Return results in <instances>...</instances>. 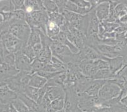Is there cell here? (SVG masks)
Segmentation results:
<instances>
[{"instance_id": "1", "label": "cell", "mask_w": 127, "mask_h": 112, "mask_svg": "<svg viewBox=\"0 0 127 112\" xmlns=\"http://www.w3.org/2000/svg\"><path fill=\"white\" fill-rule=\"evenodd\" d=\"M9 24L8 31L25 44H27L31 32V28L25 20H19L12 18L8 22Z\"/></svg>"}, {"instance_id": "2", "label": "cell", "mask_w": 127, "mask_h": 112, "mask_svg": "<svg viewBox=\"0 0 127 112\" xmlns=\"http://www.w3.org/2000/svg\"><path fill=\"white\" fill-rule=\"evenodd\" d=\"M49 21L48 13L45 10L26 13L25 22L31 28H37L46 34V25Z\"/></svg>"}, {"instance_id": "3", "label": "cell", "mask_w": 127, "mask_h": 112, "mask_svg": "<svg viewBox=\"0 0 127 112\" xmlns=\"http://www.w3.org/2000/svg\"><path fill=\"white\" fill-rule=\"evenodd\" d=\"M0 40L9 52L13 54L21 51L26 44L20 40L9 32L8 30H1L0 32Z\"/></svg>"}, {"instance_id": "4", "label": "cell", "mask_w": 127, "mask_h": 112, "mask_svg": "<svg viewBox=\"0 0 127 112\" xmlns=\"http://www.w3.org/2000/svg\"><path fill=\"white\" fill-rule=\"evenodd\" d=\"M122 90L111 80H107L99 92L98 97L103 101H110L113 99L121 98Z\"/></svg>"}, {"instance_id": "5", "label": "cell", "mask_w": 127, "mask_h": 112, "mask_svg": "<svg viewBox=\"0 0 127 112\" xmlns=\"http://www.w3.org/2000/svg\"><path fill=\"white\" fill-rule=\"evenodd\" d=\"M64 90V108L65 110L75 112L78 108V95L73 86L63 88Z\"/></svg>"}, {"instance_id": "6", "label": "cell", "mask_w": 127, "mask_h": 112, "mask_svg": "<svg viewBox=\"0 0 127 112\" xmlns=\"http://www.w3.org/2000/svg\"><path fill=\"white\" fill-rule=\"evenodd\" d=\"M15 67L19 72H27L33 74L32 72V61L20 51L15 54Z\"/></svg>"}, {"instance_id": "7", "label": "cell", "mask_w": 127, "mask_h": 112, "mask_svg": "<svg viewBox=\"0 0 127 112\" xmlns=\"http://www.w3.org/2000/svg\"><path fill=\"white\" fill-rule=\"evenodd\" d=\"M113 83L117 85L122 90L121 98L127 94V65H125L122 68L115 77L111 79H109Z\"/></svg>"}, {"instance_id": "8", "label": "cell", "mask_w": 127, "mask_h": 112, "mask_svg": "<svg viewBox=\"0 0 127 112\" xmlns=\"http://www.w3.org/2000/svg\"><path fill=\"white\" fill-rule=\"evenodd\" d=\"M79 68L85 76L92 79L99 71L95 60H84L79 63Z\"/></svg>"}, {"instance_id": "9", "label": "cell", "mask_w": 127, "mask_h": 112, "mask_svg": "<svg viewBox=\"0 0 127 112\" xmlns=\"http://www.w3.org/2000/svg\"><path fill=\"white\" fill-rule=\"evenodd\" d=\"M95 15L100 22L107 20L109 15V1H101L94 9Z\"/></svg>"}, {"instance_id": "10", "label": "cell", "mask_w": 127, "mask_h": 112, "mask_svg": "<svg viewBox=\"0 0 127 112\" xmlns=\"http://www.w3.org/2000/svg\"><path fill=\"white\" fill-rule=\"evenodd\" d=\"M102 59L106 60L109 64V69L111 71L114 76L119 71L125 66V59L122 56L109 59L107 57H103Z\"/></svg>"}, {"instance_id": "11", "label": "cell", "mask_w": 127, "mask_h": 112, "mask_svg": "<svg viewBox=\"0 0 127 112\" xmlns=\"http://www.w3.org/2000/svg\"><path fill=\"white\" fill-rule=\"evenodd\" d=\"M89 15V25L87 36L89 37L94 35L98 34L100 22L95 15L94 10H92Z\"/></svg>"}, {"instance_id": "12", "label": "cell", "mask_w": 127, "mask_h": 112, "mask_svg": "<svg viewBox=\"0 0 127 112\" xmlns=\"http://www.w3.org/2000/svg\"><path fill=\"white\" fill-rule=\"evenodd\" d=\"M17 94L18 98L25 104V105L27 107L31 112H46V110L44 108L39 105L36 101L27 96L24 93H20Z\"/></svg>"}, {"instance_id": "13", "label": "cell", "mask_w": 127, "mask_h": 112, "mask_svg": "<svg viewBox=\"0 0 127 112\" xmlns=\"http://www.w3.org/2000/svg\"><path fill=\"white\" fill-rule=\"evenodd\" d=\"M17 98V93L10 90L7 86L0 88V102L2 103L10 105Z\"/></svg>"}, {"instance_id": "14", "label": "cell", "mask_w": 127, "mask_h": 112, "mask_svg": "<svg viewBox=\"0 0 127 112\" xmlns=\"http://www.w3.org/2000/svg\"><path fill=\"white\" fill-rule=\"evenodd\" d=\"M107 80L101 79H93L87 87L84 93L91 96H98L99 92Z\"/></svg>"}, {"instance_id": "15", "label": "cell", "mask_w": 127, "mask_h": 112, "mask_svg": "<svg viewBox=\"0 0 127 112\" xmlns=\"http://www.w3.org/2000/svg\"><path fill=\"white\" fill-rule=\"evenodd\" d=\"M25 11L26 13H31L35 11L45 10L43 1L41 0H26L24 1Z\"/></svg>"}, {"instance_id": "16", "label": "cell", "mask_w": 127, "mask_h": 112, "mask_svg": "<svg viewBox=\"0 0 127 112\" xmlns=\"http://www.w3.org/2000/svg\"><path fill=\"white\" fill-rule=\"evenodd\" d=\"M45 95L51 101L56 99L64 98V90L62 87H49Z\"/></svg>"}, {"instance_id": "17", "label": "cell", "mask_w": 127, "mask_h": 112, "mask_svg": "<svg viewBox=\"0 0 127 112\" xmlns=\"http://www.w3.org/2000/svg\"><path fill=\"white\" fill-rule=\"evenodd\" d=\"M66 79V72H60L55 78L49 79L47 82L46 86L48 87H62L63 88L64 84Z\"/></svg>"}, {"instance_id": "18", "label": "cell", "mask_w": 127, "mask_h": 112, "mask_svg": "<svg viewBox=\"0 0 127 112\" xmlns=\"http://www.w3.org/2000/svg\"><path fill=\"white\" fill-rule=\"evenodd\" d=\"M47 82H48V80L44 78L38 74L37 73H34L31 76L29 83V86L40 89L46 86Z\"/></svg>"}, {"instance_id": "19", "label": "cell", "mask_w": 127, "mask_h": 112, "mask_svg": "<svg viewBox=\"0 0 127 112\" xmlns=\"http://www.w3.org/2000/svg\"><path fill=\"white\" fill-rule=\"evenodd\" d=\"M61 32L60 26L49 20L46 25V35L48 37L54 40Z\"/></svg>"}, {"instance_id": "20", "label": "cell", "mask_w": 127, "mask_h": 112, "mask_svg": "<svg viewBox=\"0 0 127 112\" xmlns=\"http://www.w3.org/2000/svg\"><path fill=\"white\" fill-rule=\"evenodd\" d=\"M52 57L53 54L50 47L49 45H42V50L36 59L45 64H48L51 62Z\"/></svg>"}, {"instance_id": "21", "label": "cell", "mask_w": 127, "mask_h": 112, "mask_svg": "<svg viewBox=\"0 0 127 112\" xmlns=\"http://www.w3.org/2000/svg\"><path fill=\"white\" fill-rule=\"evenodd\" d=\"M64 10L75 13L79 14V15H87V14L91 12V11L89 12L87 10H84V9L80 8L77 4H75L72 1H66L65 7H64Z\"/></svg>"}, {"instance_id": "22", "label": "cell", "mask_w": 127, "mask_h": 112, "mask_svg": "<svg viewBox=\"0 0 127 112\" xmlns=\"http://www.w3.org/2000/svg\"><path fill=\"white\" fill-rule=\"evenodd\" d=\"M39 29L37 28H31V35H30L29 39L27 44L28 45L34 46L37 44L41 43V33Z\"/></svg>"}, {"instance_id": "23", "label": "cell", "mask_w": 127, "mask_h": 112, "mask_svg": "<svg viewBox=\"0 0 127 112\" xmlns=\"http://www.w3.org/2000/svg\"><path fill=\"white\" fill-rule=\"evenodd\" d=\"M115 77L109 68L99 70L93 77V79H101V80H109Z\"/></svg>"}, {"instance_id": "24", "label": "cell", "mask_w": 127, "mask_h": 112, "mask_svg": "<svg viewBox=\"0 0 127 112\" xmlns=\"http://www.w3.org/2000/svg\"><path fill=\"white\" fill-rule=\"evenodd\" d=\"M48 15H49V20L55 22L60 27L66 23V20L62 13L59 12L51 13H48Z\"/></svg>"}, {"instance_id": "25", "label": "cell", "mask_w": 127, "mask_h": 112, "mask_svg": "<svg viewBox=\"0 0 127 112\" xmlns=\"http://www.w3.org/2000/svg\"><path fill=\"white\" fill-rule=\"evenodd\" d=\"M23 93H24L27 96H28L31 99L37 102L38 99H39V89L35 88L32 87L28 85L24 88Z\"/></svg>"}, {"instance_id": "26", "label": "cell", "mask_w": 127, "mask_h": 112, "mask_svg": "<svg viewBox=\"0 0 127 112\" xmlns=\"http://www.w3.org/2000/svg\"><path fill=\"white\" fill-rule=\"evenodd\" d=\"M43 6L48 13L59 12L58 8L55 3V0H44Z\"/></svg>"}, {"instance_id": "27", "label": "cell", "mask_w": 127, "mask_h": 112, "mask_svg": "<svg viewBox=\"0 0 127 112\" xmlns=\"http://www.w3.org/2000/svg\"><path fill=\"white\" fill-rule=\"evenodd\" d=\"M50 63L59 72H66V65L61 60L55 56L52 57Z\"/></svg>"}, {"instance_id": "28", "label": "cell", "mask_w": 127, "mask_h": 112, "mask_svg": "<svg viewBox=\"0 0 127 112\" xmlns=\"http://www.w3.org/2000/svg\"><path fill=\"white\" fill-rule=\"evenodd\" d=\"M11 104L14 107V108L17 110L18 112H31L27 107L25 105V104L18 98L13 100Z\"/></svg>"}, {"instance_id": "29", "label": "cell", "mask_w": 127, "mask_h": 112, "mask_svg": "<svg viewBox=\"0 0 127 112\" xmlns=\"http://www.w3.org/2000/svg\"><path fill=\"white\" fill-rule=\"evenodd\" d=\"M102 27L104 29L105 32H115V30L119 27L120 25L116 22H109L108 21H103L100 22Z\"/></svg>"}, {"instance_id": "30", "label": "cell", "mask_w": 127, "mask_h": 112, "mask_svg": "<svg viewBox=\"0 0 127 112\" xmlns=\"http://www.w3.org/2000/svg\"><path fill=\"white\" fill-rule=\"evenodd\" d=\"M22 52L32 62H33L36 59V55H35V52L34 51V49H33L32 46L26 45H25L23 47V48L22 49Z\"/></svg>"}, {"instance_id": "31", "label": "cell", "mask_w": 127, "mask_h": 112, "mask_svg": "<svg viewBox=\"0 0 127 112\" xmlns=\"http://www.w3.org/2000/svg\"><path fill=\"white\" fill-rule=\"evenodd\" d=\"M51 106L55 111L62 110L64 108V98L56 99L51 102Z\"/></svg>"}, {"instance_id": "32", "label": "cell", "mask_w": 127, "mask_h": 112, "mask_svg": "<svg viewBox=\"0 0 127 112\" xmlns=\"http://www.w3.org/2000/svg\"><path fill=\"white\" fill-rule=\"evenodd\" d=\"M46 64L41 62L39 60L35 59L32 62V73H37L38 72L42 71Z\"/></svg>"}, {"instance_id": "33", "label": "cell", "mask_w": 127, "mask_h": 112, "mask_svg": "<svg viewBox=\"0 0 127 112\" xmlns=\"http://www.w3.org/2000/svg\"><path fill=\"white\" fill-rule=\"evenodd\" d=\"M13 8L14 11L15 10H24L25 11V4H24V1L23 0H14L11 1Z\"/></svg>"}, {"instance_id": "34", "label": "cell", "mask_w": 127, "mask_h": 112, "mask_svg": "<svg viewBox=\"0 0 127 112\" xmlns=\"http://www.w3.org/2000/svg\"><path fill=\"white\" fill-rule=\"evenodd\" d=\"M26 12L24 10H15L13 11V18L19 20H25Z\"/></svg>"}, {"instance_id": "35", "label": "cell", "mask_w": 127, "mask_h": 112, "mask_svg": "<svg viewBox=\"0 0 127 112\" xmlns=\"http://www.w3.org/2000/svg\"><path fill=\"white\" fill-rule=\"evenodd\" d=\"M60 72H46V71H40V72H37V73L48 81L49 80V79H52V78H55V76H57V75L58 74H60Z\"/></svg>"}, {"instance_id": "36", "label": "cell", "mask_w": 127, "mask_h": 112, "mask_svg": "<svg viewBox=\"0 0 127 112\" xmlns=\"http://www.w3.org/2000/svg\"><path fill=\"white\" fill-rule=\"evenodd\" d=\"M55 1L58 8L59 13H62L64 11V7H65L66 1V0H57V1L55 0Z\"/></svg>"}, {"instance_id": "37", "label": "cell", "mask_w": 127, "mask_h": 112, "mask_svg": "<svg viewBox=\"0 0 127 112\" xmlns=\"http://www.w3.org/2000/svg\"><path fill=\"white\" fill-rule=\"evenodd\" d=\"M32 48L34 49V51L35 52V55H36V58L37 57L38 55H39V54L41 53V50L42 49V44H37L35 45L32 46Z\"/></svg>"}, {"instance_id": "38", "label": "cell", "mask_w": 127, "mask_h": 112, "mask_svg": "<svg viewBox=\"0 0 127 112\" xmlns=\"http://www.w3.org/2000/svg\"><path fill=\"white\" fill-rule=\"evenodd\" d=\"M0 112H10V105L0 102Z\"/></svg>"}, {"instance_id": "39", "label": "cell", "mask_w": 127, "mask_h": 112, "mask_svg": "<svg viewBox=\"0 0 127 112\" xmlns=\"http://www.w3.org/2000/svg\"><path fill=\"white\" fill-rule=\"evenodd\" d=\"M120 102H121V103H122L123 106H125L126 108H127V94L121 99Z\"/></svg>"}, {"instance_id": "40", "label": "cell", "mask_w": 127, "mask_h": 112, "mask_svg": "<svg viewBox=\"0 0 127 112\" xmlns=\"http://www.w3.org/2000/svg\"><path fill=\"white\" fill-rule=\"evenodd\" d=\"M10 112H18L17 110L14 108V107L11 103L10 104Z\"/></svg>"}, {"instance_id": "41", "label": "cell", "mask_w": 127, "mask_h": 112, "mask_svg": "<svg viewBox=\"0 0 127 112\" xmlns=\"http://www.w3.org/2000/svg\"><path fill=\"white\" fill-rule=\"evenodd\" d=\"M65 112V110H64V109H63V110H60V111H57V112Z\"/></svg>"}, {"instance_id": "42", "label": "cell", "mask_w": 127, "mask_h": 112, "mask_svg": "<svg viewBox=\"0 0 127 112\" xmlns=\"http://www.w3.org/2000/svg\"><path fill=\"white\" fill-rule=\"evenodd\" d=\"M124 2H125V3L127 4V1H124Z\"/></svg>"}, {"instance_id": "43", "label": "cell", "mask_w": 127, "mask_h": 112, "mask_svg": "<svg viewBox=\"0 0 127 112\" xmlns=\"http://www.w3.org/2000/svg\"><path fill=\"white\" fill-rule=\"evenodd\" d=\"M65 112H70V111H67V110H65Z\"/></svg>"}]
</instances>
